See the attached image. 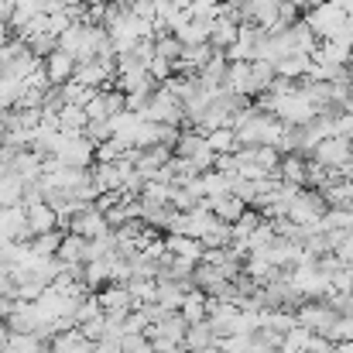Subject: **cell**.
<instances>
[{
    "label": "cell",
    "mask_w": 353,
    "mask_h": 353,
    "mask_svg": "<svg viewBox=\"0 0 353 353\" xmlns=\"http://www.w3.org/2000/svg\"><path fill=\"white\" fill-rule=\"evenodd\" d=\"M52 158H59L62 165H72V168H90L93 165V141L86 134H62Z\"/></svg>",
    "instance_id": "cell-3"
},
{
    "label": "cell",
    "mask_w": 353,
    "mask_h": 353,
    "mask_svg": "<svg viewBox=\"0 0 353 353\" xmlns=\"http://www.w3.org/2000/svg\"><path fill=\"white\" fill-rule=\"evenodd\" d=\"M182 45H206L210 41V21H199V17H189L182 28L172 31Z\"/></svg>",
    "instance_id": "cell-23"
},
{
    "label": "cell",
    "mask_w": 353,
    "mask_h": 353,
    "mask_svg": "<svg viewBox=\"0 0 353 353\" xmlns=\"http://www.w3.org/2000/svg\"><path fill=\"white\" fill-rule=\"evenodd\" d=\"M144 69H148V76H151L154 83H165V79L175 72V62H168V59H161V55H151V59L144 62Z\"/></svg>",
    "instance_id": "cell-38"
},
{
    "label": "cell",
    "mask_w": 353,
    "mask_h": 353,
    "mask_svg": "<svg viewBox=\"0 0 353 353\" xmlns=\"http://www.w3.org/2000/svg\"><path fill=\"white\" fill-rule=\"evenodd\" d=\"M65 230H69V234L86 236V240H93V236L110 234V223H107V216H103L97 206H86L83 213H76V216L69 220V227H65Z\"/></svg>",
    "instance_id": "cell-8"
},
{
    "label": "cell",
    "mask_w": 353,
    "mask_h": 353,
    "mask_svg": "<svg viewBox=\"0 0 353 353\" xmlns=\"http://www.w3.org/2000/svg\"><path fill=\"white\" fill-rule=\"evenodd\" d=\"M154 55H161V59L175 62V59L182 55V41H179L172 31H161V34L154 38Z\"/></svg>",
    "instance_id": "cell-34"
},
{
    "label": "cell",
    "mask_w": 353,
    "mask_h": 353,
    "mask_svg": "<svg viewBox=\"0 0 353 353\" xmlns=\"http://www.w3.org/2000/svg\"><path fill=\"white\" fill-rule=\"evenodd\" d=\"M203 137H206V144H210L216 154H230V151H236L234 127H213V130H206Z\"/></svg>",
    "instance_id": "cell-27"
},
{
    "label": "cell",
    "mask_w": 353,
    "mask_h": 353,
    "mask_svg": "<svg viewBox=\"0 0 353 353\" xmlns=\"http://www.w3.org/2000/svg\"><path fill=\"white\" fill-rule=\"evenodd\" d=\"M0 353H45V340L34 333H7V343Z\"/></svg>",
    "instance_id": "cell-24"
},
{
    "label": "cell",
    "mask_w": 353,
    "mask_h": 353,
    "mask_svg": "<svg viewBox=\"0 0 353 353\" xmlns=\"http://www.w3.org/2000/svg\"><path fill=\"white\" fill-rule=\"evenodd\" d=\"M309 340H312V333L305 326H295V330L281 333V350L278 353H305L309 350Z\"/></svg>",
    "instance_id": "cell-28"
},
{
    "label": "cell",
    "mask_w": 353,
    "mask_h": 353,
    "mask_svg": "<svg viewBox=\"0 0 353 353\" xmlns=\"http://www.w3.org/2000/svg\"><path fill=\"white\" fill-rule=\"evenodd\" d=\"M83 110H86V117L90 120H107L110 117V110H107V90H93L90 100L83 103Z\"/></svg>",
    "instance_id": "cell-37"
},
{
    "label": "cell",
    "mask_w": 353,
    "mask_h": 353,
    "mask_svg": "<svg viewBox=\"0 0 353 353\" xmlns=\"http://www.w3.org/2000/svg\"><path fill=\"white\" fill-rule=\"evenodd\" d=\"M309 62H312V55H299V52H288V55H281V59L274 62V76H281V79H292V83H299V79L305 76Z\"/></svg>",
    "instance_id": "cell-19"
},
{
    "label": "cell",
    "mask_w": 353,
    "mask_h": 353,
    "mask_svg": "<svg viewBox=\"0 0 353 353\" xmlns=\"http://www.w3.org/2000/svg\"><path fill=\"white\" fill-rule=\"evenodd\" d=\"M165 250H168V254H179V257H192V261H199L206 247H203V240H196V236L168 234L165 236Z\"/></svg>",
    "instance_id": "cell-21"
},
{
    "label": "cell",
    "mask_w": 353,
    "mask_h": 353,
    "mask_svg": "<svg viewBox=\"0 0 353 353\" xmlns=\"http://www.w3.org/2000/svg\"><path fill=\"white\" fill-rule=\"evenodd\" d=\"M86 123H90V117L79 103H62L59 107V130L62 134H83Z\"/></svg>",
    "instance_id": "cell-22"
},
{
    "label": "cell",
    "mask_w": 353,
    "mask_h": 353,
    "mask_svg": "<svg viewBox=\"0 0 353 353\" xmlns=\"http://www.w3.org/2000/svg\"><path fill=\"white\" fill-rule=\"evenodd\" d=\"M185 10H189L192 17H199V21H213V17H220L223 0H189Z\"/></svg>",
    "instance_id": "cell-36"
},
{
    "label": "cell",
    "mask_w": 353,
    "mask_h": 353,
    "mask_svg": "<svg viewBox=\"0 0 353 353\" xmlns=\"http://www.w3.org/2000/svg\"><path fill=\"white\" fill-rule=\"evenodd\" d=\"M206 312H210V295H206L203 288H189V292L182 295L179 316H182L185 323H203V319H206Z\"/></svg>",
    "instance_id": "cell-16"
},
{
    "label": "cell",
    "mask_w": 353,
    "mask_h": 353,
    "mask_svg": "<svg viewBox=\"0 0 353 353\" xmlns=\"http://www.w3.org/2000/svg\"><path fill=\"white\" fill-rule=\"evenodd\" d=\"M83 134L93 141V148L100 144V141H107V137H114V127H110V117L107 120H90L86 127H83Z\"/></svg>",
    "instance_id": "cell-39"
},
{
    "label": "cell",
    "mask_w": 353,
    "mask_h": 353,
    "mask_svg": "<svg viewBox=\"0 0 353 353\" xmlns=\"http://www.w3.org/2000/svg\"><path fill=\"white\" fill-rule=\"evenodd\" d=\"M319 196L326 199V206H350L353 199V179H336L326 189H319Z\"/></svg>",
    "instance_id": "cell-26"
},
{
    "label": "cell",
    "mask_w": 353,
    "mask_h": 353,
    "mask_svg": "<svg viewBox=\"0 0 353 353\" xmlns=\"http://www.w3.org/2000/svg\"><path fill=\"white\" fill-rule=\"evenodd\" d=\"M203 240V247H230V240H234V230H230V223H223V220H216L206 234L199 236Z\"/></svg>",
    "instance_id": "cell-32"
},
{
    "label": "cell",
    "mask_w": 353,
    "mask_h": 353,
    "mask_svg": "<svg viewBox=\"0 0 353 353\" xmlns=\"http://www.w3.org/2000/svg\"><path fill=\"white\" fill-rule=\"evenodd\" d=\"M268 326H271L274 333H288V330H295V326H299L295 309H268Z\"/></svg>",
    "instance_id": "cell-35"
},
{
    "label": "cell",
    "mask_w": 353,
    "mask_h": 353,
    "mask_svg": "<svg viewBox=\"0 0 353 353\" xmlns=\"http://www.w3.org/2000/svg\"><path fill=\"white\" fill-rule=\"evenodd\" d=\"M216 343V333L210 330V323L203 319V323H189L185 326V340H182V347L189 353H196V350H206V347H213Z\"/></svg>",
    "instance_id": "cell-20"
},
{
    "label": "cell",
    "mask_w": 353,
    "mask_h": 353,
    "mask_svg": "<svg viewBox=\"0 0 353 353\" xmlns=\"http://www.w3.org/2000/svg\"><path fill=\"white\" fill-rule=\"evenodd\" d=\"M97 316H103V309H100L97 295L90 292V295H83V299L76 302V309H72V319H76V326H83V323H90V319H97Z\"/></svg>",
    "instance_id": "cell-30"
},
{
    "label": "cell",
    "mask_w": 353,
    "mask_h": 353,
    "mask_svg": "<svg viewBox=\"0 0 353 353\" xmlns=\"http://www.w3.org/2000/svg\"><path fill=\"white\" fill-rule=\"evenodd\" d=\"M3 137H7V120H3V110H0V144H3Z\"/></svg>",
    "instance_id": "cell-46"
},
{
    "label": "cell",
    "mask_w": 353,
    "mask_h": 353,
    "mask_svg": "<svg viewBox=\"0 0 353 353\" xmlns=\"http://www.w3.org/2000/svg\"><path fill=\"white\" fill-rule=\"evenodd\" d=\"M340 110H347V114H353V83H350V93H347V100L340 103Z\"/></svg>",
    "instance_id": "cell-45"
},
{
    "label": "cell",
    "mask_w": 353,
    "mask_h": 353,
    "mask_svg": "<svg viewBox=\"0 0 353 353\" xmlns=\"http://www.w3.org/2000/svg\"><path fill=\"white\" fill-rule=\"evenodd\" d=\"M350 151H353V141L350 137H340V134H333V137H323L312 151H309V158L312 161H319L323 168H343L347 165V158H350Z\"/></svg>",
    "instance_id": "cell-6"
},
{
    "label": "cell",
    "mask_w": 353,
    "mask_h": 353,
    "mask_svg": "<svg viewBox=\"0 0 353 353\" xmlns=\"http://www.w3.org/2000/svg\"><path fill=\"white\" fill-rule=\"evenodd\" d=\"M336 257H340V264H347V268H353V234H347L340 243H336V250H333Z\"/></svg>",
    "instance_id": "cell-42"
},
{
    "label": "cell",
    "mask_w": 353,
    "mask_h": 353,
    "mask_svg": "<svg viewBox=\"0 0 353 353\" xmlns=\"http://www.w3.org/2000/svg\"><path fill=\"white\" fill-rule=\"evenodd\" d=\"M62 234H65V230H48V234L31 236L28 243H31L34 254H41V257H55V250H59V243H62Z\"/></svg>",
    "instance_id": "cell-29"
},
{
    "label": "cell",
    "mask_w": 353,
    "mask_h": 353,
    "mask_svg": "<svg viewBox=\"0 0 353 353\" xmlns=\"http://www.w3.org/2000/svg\"><path fill=\"white\" fill-rule=\"evenodd\" d=\"M271 83H274V65L264 62V59H254L250 62V97L271 90Z\"/></svg>",
    "instance_id": "cell-25"
},
{
    "label": "cell",
    "mask_w": 353,
    "mask_h": 353,
    "mask_svg": "<svg viewBox=\"0 0 353 353\" xmlns=\"http://www.w3.org/2000/svg\"><path fill=\"white\" fill-rule=\"evenodd\" d=\"M0 240H31L28 220H24V203L14 206H0Z\"/></svg>",
    "instance_id": "cell-9"
},
{
    "label": "cell",
    "mask_w": 353,
    "mask_h": 353,
    "mask_svg": "<svg viewBox=\"0 0 353 353\" xmlns=\"http://www.w3.org/2000/svg\"><path fill=\"white\" fill-rule=\"evenodd\" d=\"M281 38H285V48L288 52H299V55H312L316 52V45H319V38L312 34V28L299 17L295 24H288L285 31H281Z\"/></svg>",
    "instance_id": "cell-11"
},
{
    "label": "cell",
    "mask_w": 353,
    "mask_h": 353,
    "mask_svg": "<svg viewBox=\"0 0 353 353\" xmlns=\"http://www.w3.org/2000/svg\"><path fill=\"white\" fill-rule=\"evenodd\" d=\"M326 210H330V206H326V199H323L319 192H312V189H299V192L292 196L285 216H288L292 223H299V227H312V223L323 220Z\"/></svg>",
    "instance_id": "cell-2"
},
{
    "label": "cell",
    "mask_w": 353,
    "mask_h": 353,
    "mask_svg": "<svg viewBox=\"0 0 353 353\" xmlns=\"http://www.w3.org/2000/svg\"><path fill=\"white\" fill-rule=\"evenodd\" d=\"M350 305H353V288H350Z\"/></svg>",
    "instance_id": "cell-47"
},
{
    "label": "cell",
    "mask_w": 353,
    "mask_h": 353,
    "mask_svg": "<svg viewBox=\"0 0 353 353\" xmlns=\"http://www.w3.org/2000/svg\"><path fill=\"white\" fill-rule=\"evenodd\" d=\"M236 31H240V24H236L230 14L213 17V21H210V45H213V48H220V52H223V48H230V45L236 41Z\"/></svg>",
    "instance_id": "cell-17"
},
{
    "label": "cell",
    "mask_w": 353,
    "mask_h": 353,
    "mask_svg": "<svg viewBox=\"0 0 353 353\" xmlns=\"http://www.w3.org/2000/svg\"><path fill=\"white\" fill-rule=\"evenodd\" d=\"M24 220H28V230H31V236L48 234V230H59V216H55V210H52L45 199H41V203L24 206Z\"/></svg>",
    "instance_id": "cell-12"
},
{
    "label": "cell",
    "mask_w": 353,
    "mask_h": 353,
    "mask_svg": "<svg viewBox=\"0 0 353 353\" xmlns=\"http://www.w3.org/2000/svg\"><path fill=\"white\" fill-rule=\"evenodd\" d=\"M144 120H151V123H179V120L185 117L182 114V100L172 93V90H154L151 93V100H148V107H144Z\"/></svg>",
    "instance_id": "cell-5"
},
{
    "label": "cell",
    "mask_w": 353,
    "mask_h": 353,
    "mask_svg": "<svg viewBox=\"0 0 353 353\" xmlns=\"http://www.w3.org/2000/svg\"><path fill=\"white\" fill-rule=\"evenodd\" d=\"M302 21L312 28V34L323 41V38H333L343 24H347V14L336 7V3H330V0H323V3H316V7H305V14H302Z\"/></svg>",
    "instance_id": "cell-1"
},
{
    "label": "cell",
    "mask_w": 353,
    "mask_h": 353,
    "mask_svg": "<svg viewBox=\"0 0 353 353\" xmlns=\"http://www.w3.org/2000/svg\"><path fill=\"white\" fill-rule=\"evenodd\" d=\"M10 41V24H7V17L0 14V45H7Z\"/></svg>",
    "instance_id": "cell-43"
},
{
    "label": "cell",
    "mask_w": 353,
    "mask_h": 353,
    "mask_svg": "<svg viewBox=\"0 0 353 353\" xmlns=\"http://www.w3.org/2000/svg\"><path fill=\"white\" fill-rule=\"evenodd\" d=\"M123 154H127V144L117 141V137H107L93 148V161H120Z\"/></svg>",
    "instance_id": "cell-31"
},
{
    "label": "cell",
    "mask_w": 353,
    "mask_h": 353,
    "mask_svg": "<svg viewBox=\"0 0 353 353\" xmlns=\"http://www.w3.org/2000/svg\"><path fill=\"white\" fill-rule=\"evenodd\" d=\"M103 316H127L134 309V295L127 292V281H107L100 292H93Z\"/></svg>",
    "instance_id": "cell-7"
},
{
    "label": "cell",
    "mask_w": 353,
    "mask_h": 353,
    "mask_svg": "<svg viewBox=\"0 0 353 353\" xmlns=\"http://www.w3.org/2000/svg\"><path fill=\"white\" fill-rule=\"evenodd\" d=\"M41 69H45V76H48L52 86H62V83L72 79V72H76V59H72L69 52H62V48H52V52L41 59Z\"/></svg>",
    "instance_id": "cell-10"
},
{
    "label": "cell",
    "mask_w": 353,
    "mask_h": 353,
    "mask_svg": "<svg viewBox=\"0 0 353 353\" xmlns=\"http://www.w3.org/2000/svg\"><path fill=\"white\" fill-rule=\"evenodd\" d=\"M103 323H107V316H97V319L83 323V326H79V333H83L90 343H97V340H103Z\"/></svg>",
    "instance_id": "cell-41"
},
{
    "label": "cell",
    "mask_w": 353,
    "mask_h": 353,
    "mask_svg": "<svg viewBox=\"0 0 353 353\" xmlns=\"http://www.w3.org/2000/svg\"><path fill=\"white\" fill-rule=\"evenodd\" d=\"M326 340H330V343H343V340H353V309H350V312H340V316L333 319V326H330Z\"/></svg>",
    "instance_id": "cell-33"
},
{
    "label": "cell",
    "mask_w": 353,
    "mask_h": 353,
    "mask_svg": "<svg viewBox=\"0 0 353 353\" xmlns=\"http://www.w3.org/2000/svg\"><path fill=\"white\" fill-rule=\"evenodd\" d=\"M353 45H343L336 38H323L312 52V62H330V65H350Z\"/></svg>",
    "instance_id": "cell-13"
},
{
    "label": "cell",
    "mask_w": 353,
    "mask_h": 353,
    "mask_svg": "<svg viewBox=\"0 0 353 353\" xmlns=\"http://www.w3.org/2000/svg\"><path fill=\"white\" fill-rule=\"evenodd\" d=\"M55 257L65 264V268H72V264H86V236L79 234H62V243H59V250H55Z\"/></svg>",
    "instance_id": "cell-18"
},
{
    "label": "cell",
    "mask_w": 353,
    "mask_h": 353,
    "mask_svg": "<svg viewBox=\"0 0 353 353\" xmlns=\"http://www.w3.org/2000/svg\"><path fill=\"white\" fill-rule=\"evenodd\" d=\"M274 175H278L281 182H288V185H299V189H305V154H299V151H292V154H281V161H278Z\"/></svg>",
    "instance_id": "cell-15"
},
{
    "label": "cell",
    "mask_w": 353,
    "mask_h": 353,
    "mask_svg": "<svg viewBox=\"0 0 353 353\" xmlns=\"http://www.w3.org/2000/svg\"><path fill=\"white\" fill-rule=\"evenodd\" d=\"M333 353H353V340H343V343H333Z\"/></svg>",
    "instance_id": "cell-44"
},
{
    "label": "cell",
    "mask_w": 353,
    "mask_h": 353,
    "mask_svg": "<svg viewBox=\"0 0 353 353\" xmlns=\"http://www.w3.org/2000/svg\"><path fill=\"white\" fill-rule=\"evenodd\" d=\"M330 288L333 292H350L353 288V268H336L330 274Z\"/></svg>",
    "instance_id": "cell-40"
},
{
    "label": "cell",
    "mask_w": 353,
    "mask_h": 353,
    "mask_svg": "<svg viewBox=\"0 0 353 353\" xmlns=\"http://www.w3.org/2000/svg\"><path fill=\"white\" fill-rule=\"evenodd\" d=\"M45 353H48V350H45Z\"/></svg>",
    "instance_id": "cell-48"
},
{
    "label": "cell",
    "mask_w": 353,
    "mask_h": 353,
    "mask_svg": "<svg viewBox=\"0 0 353 353\" xmlns=\"http://www.w3.org/2000/svg\"><path fill=\"white\" fill-rule=\"evenodd\" d=\"M206 206H210V213L216 216V220H223V223H236V216L247 210V203L234 196V192H223V196H213V199H203Z\"/></svg>",
    "instance_id": "cell-14"
},
{
    "label": "cell",
    "mask_w": 353,
    "mask_h": 353,
    "mask_svg": "<svg viewBox=\"0 0 353 353\" xmlns=\"http://www.w3.org/2000/svg\"><path fill=\"white\" fill-rule=\"evenodd\" d=\"M340 312L330 305V302H323V299H305L299 309H295V319H299V326H305L309 333H319V336H326L330 333V326H333V319H336Z\"/></svg>",
    "instance_id": "cell-4"
}]
</instances>
